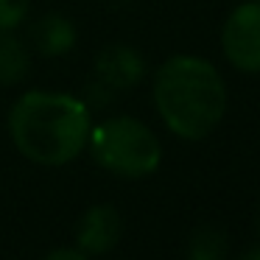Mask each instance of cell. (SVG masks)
Instances as JSON below:
<instances>
[{
  "label": "cell",
  "mask_w": 260,
  "mask_h": 260,
  "mask_svg": "<svg viewBox=\"0 0 260 260\" xmlns=\"http://www.w3.org/2000/svg\"><path fill=\"white\" fill-rule=\"evenodd\" d=\"M90 132L87 107L64 92H23L9 112L14 146L37 165H68L87 146Z\"/></svg>",
  "instance_id": "6da1fadb"
},
{
  "label": "cell",
  "mask_w": 260,
  "mask_h": 260,
  "mask_svg": "<svg viewBox=\"0 0 260 260\" xmlns=\"http://www.w3.org/2000/svg\"><path fill=\"white\" fill-rule=\"evenodd\" d=\"M159 118L182 140H204L226 112L221 73L199 56H171L154 76Z\"/></svg>",
  "instance_id": "7a4b0ae2"
},
{
  "label": "cell",
  "mask_w": 260,
  "mask_h": 260,
  "mask_svg": "<svg viewBox=\"0 0 260 260\" xmlns=\"http://www.w3.org/2000/svg\"><path fill=\"white\" fill-rule=\"evenodd\" d=\"M87 143H90L92 159L104 171L123 179H143L154 174L162 162V146L157 135L129 115L104 120L98 129L90 132Z\"/></svg>",
  "instance_id": "3957f363"
},
{
  "label": "cell",
  "mask_w": 260,
  "mask_h": 260,
  "mask_svg": "<svg viewBox=\"0 0 260 260\" xmlns=\"http://www.w3.org/2000/svg\"><path fill=\"white\" fill-rule=\"evenodd\" d=\"M226 62L241 73H260V0L241 3L221 28Z\"/></svg>",
  "instance_id": "277c9868"
},
{
  "label": "cell",
  "mask_w": 260,
  "mask_h": 260,
  "mask_svg": "<svg viewBox=\"0 0 260 260\" xmlns=\"http://www.w3.org/2000/svg\"><path fill=\"white\" fill-rule=\"evenodd\" d=\"M123 235V218L112 204H95L76 224V243L84 254H107Z\"/></svg>",
  "instance_id": "5b68a950"
},
{
  "label": "cell",
  "mask_w": 260,
  "mask_h": 260,
  "mask_svg": "<svg viewBox=\"0 0 260 260\" xmlns=\"http://www.w3.org/2000/svg\"><path fill=\"white\" fill-rule=\"evenodd\" d=\"M95 73L112 90H129L143 79L146 62L135 48L112 45V48H104V53L95 59Z\"/></svg>",
  "instance_id": "8992f818"
},
{
  "label": "cell",
  "mask_w": 260,
  "mask_h": 260,
  "mask_svg": "<svg viewBox=\"0 0 260 260\" xmlns=\"http://www.w3.org/2000/svg\"><path fill=\"white\" fill-rule=\"evenodd\" d=\"M34 40H37V48L48 56H62L73 48L76 42V31L73 25L68 23L64 17L59 14H48L37 23V31H34Z\"/></svg>",
  "instance_id": "52a82bcc"
},
{
  "label": "cell",
  "mask_w": 260,
  "mask_h": 260,
  "mask_svg": "<svg viewBox=\"0 0 260 260\" xmlns=\"http://www.w3.org/2000/svg\"><path fill=\"white\" fill-rule=\"evenodd\" d=\"M28 68H31V56L25 51V45L12 31H0V84L23 81Z\"/></svg>",
  "instance_id": "ba28073f"
},
{
  "label": "cell",
  "mask_w": 260,
  "mask_h": 260,
  "mask_svg": "<svg viewBox=\"0 0 260 260\" xmlns=\"http://www.w3.org/2000/svg\"><path fill=\"white\" fill-rule=\"evenodd\" d=\"M226 235L218 226H199L187 241V260H224Z\"/></svg>",
  "instance_id": "9c48e42d"
},
{
  "label": "cell",
  "mask_w": 260,
  "mask_h": 260,
  "mask_svg": "<svg viewBox=\"0 0 260 260\" xmlns=\"http://www.w3.org/2000/svg\"><path fill=\"white\" fill-rule=\"evenodd\" d=\"M31 0H0V31H12L28 14Z\"/></svg>",
  "instance_id": "30bf717a"
},
{
  "label": "cell",
  "mask_w": 260,
  "mask_h": 260,
  "mask_svg": "<svg viewBox=\"0 0 260 260\" xmlns=\"http://www.w3.org/2000/svg\"><path fill=\"white\" fill-rule=\"evenodd\" d=\"M42 260H90L81 249H53V252H48Z\"/></svg>",
  "instance_id": "8fae6325"
},
{
  "label": "cell",
  "mask_w": 260,
  "mask_h": 260,
  "mask_svg": "<svg viewBox=\"0 0 260 260\" xmlns=\"http://www.w3.org/2000/svg\"><path fill=\"white\" fill-rule=\"evenodd\" d=\"M238 260H260V246H252V249H246V252H243Z\"/></svg>",
  "instance_id": "7c38bea8"
},
{
  "label": "cell",
  "mask_w": 260,
  "mask_h": 260,
  "mask_svg": "<svg viewBox=\"0 0 260 260\" xmlns=\"http://www.w3.org/2000/svg\"><path fill=\"white\" fill-rule=\"evenodd\" d=\"M257 226H260V218H257Z\"/></svg>",
  "instance_id": "4fadbf2b"
}]
</instances>
